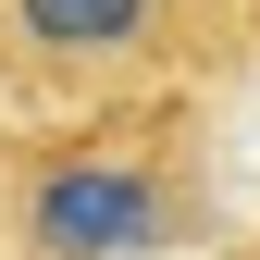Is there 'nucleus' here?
<instances>
[{
	"label": "nucleus",
	"mask_w": 260,
	"mask_h": 260,
	"mask_svg": "<svg viewBox=\"0 0 260 260\" xmlns=\"http://www.w3.org/2000/svg\"><path fill=\"white\" fill-rule=\"evenodd\" d=\"M223 236L211 100H87L0 124V248L13 260H199Z\"/></svg>",
	"instance_id": "1"
},
{
	"label": "nucleus",
	"mask_w": 260,
	"mask_h": 260,
	"mask_svg": "<svg viewBox=\"0 0 260 260\" xmlns=\"http://www.w3.org/2000/svg\"><path fill=\"white\" fill-rule=\"evenodd\" d=\"M260 75V0H0V124L87 100H211Z\"/></svg>",
	"instance_id": "2"
},
{
	"label": "nucleus",
	"mask_w": 260,
	"mask_h": 260,
	"mask_svg": "<svg viewBox=\"0 0 260 260\" xmlns=\"http://www.w3.org/2000/svg\"><path fill=\"white\" fill-rule=\"evenodd\" d=\"M211 260H260V223H248V236H236V248H211Z\"/></svg>",
	"instance_id": "3"
}]
</instances>
